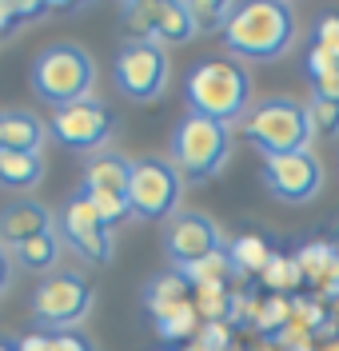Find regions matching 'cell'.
<instances>
[{
  "label": "cell",
  "instance_id": "cell-5",
  "mask_svg": "<svg viewBox=\"0 0 339 351\" xmlns=\"http://www.w3.org/2000/svg\"><path fill=\"white\" fill-rule=\"evenodd\" d=\"M231 160V128L220 120H208L188 112L172 136V164L188 180H212Z\"/></svg>",
  "mask_w": 339,
  "mask_h": 351
},
{
  "label": "cell",
  "instance_id": "cell-16",
  "mask_svg": "<svg viewBox=\"0 0 339 351\" xmlns=\"http://www.w3.org/2000/svg\"><path fill=\"white\" fill-rule=\"evenodd\" d=\"M200 36L196 16H192V4L188 0H160V16H156V36L152 40L172 48V44H188Z\"/></svg>",
  "mask_w": 339,
  "mask_h": 351
},
{
  "label": "cell",
  "instance_id": "cell-11",
  "mask_svg": "<svg viewBox=\"0 0 339 351\" xmlns=\"http://www.w3.org/2000/svg\"><path fill=\"white\" fill-rule=\"evenodd\" d=\"M220 247H227L224 232H220L216 219H208L203 212L172 216L168 228H164V252H168V260L176 263V271L200 263L203 256H212V252H220Z\"/></svg>",
  "mask_w": 339,
  "mask_h": 351
},
{
  "label": "cell",
  "instance_id": "cell-9",
  "mask_svg": "<svg viewBox=\"0 0 339 351\" xmlns=\"http://www.w3.org/2000/svg\"><path fill=\"white\" fill-rule=\"evenodd\" d=\"M60 240L88 263H108L112 260V228L100 219L96 204L88 199V192H72L60 208Z\"/></svg>",
  "mask_w": 339,
  "mask_h": 351
},
{
  "label": "cell",
  "instance_id": "cell-22",
  "mask_svg": "<svg viewBox=\"0 0 339 351\" xmlns=\"http://www.w3.org/2000/svg\"><path fill=\"white\" fill-rule=\"evenodd\" d=\"M16 260H21V267H28V271H48V267H56V263H60V232H45V236L24 240L21 247H16Z\"/></svg>",
  "mask_w": 339,
  "mask_h": 351
},
{
  "label": "cell",
  "instance_id": "cell-39",
  "mask_svg": "<svg viewBox=\"0 0 339 351\" xmlns=\"http://www.w3.org/2000/svg\"><path fill=\"white\" fill-rule=\"evenodd\" d=\"M8 284H12V256H8V247L0 243V291Z\"/></svg>",
  "mask_w": 339,
  "mask_h": 351
},
{
  "label": "cell",
  "instance_id": "cell-21",
  "mask_svg": "<svg viewBox=\"0 0 339 351\" xmlns=\"http://www.w3.org/2000/svg\"><path fill=\"white\" fill-rule=\"evenodd\" d=\"M188 280H184L180 271H172V276H156L152 280V287H148V295H144V304H148V311H152V319H164L172 307L188 304Z\"/></svg>",
  "mask_w": 339,
  "mask_h": 351
},
{
  "label": "cell",
  "instance_id": "cell-26",
  "mask_svg": "<svg viewBox=\"0 0 339 351\" xmlns=\"http://www.w3.org/2000/svg\"><path fill=\"white\" fill-rule=\"evenodd\" d=\"M292 319L312 335H327L331 331V311L319 295H292Z\"/></svg>",
  "mask_w": 339,
  "mask_h": 351
},
{
  "label": "cell",
  "instance_id": "cell-14",
  "mask_svg": "<svg viewBox=\"0 0 339 351\" xmlns=\"http://www.w3.org/2000/svg\"><path fill=\"white\" fill-rule=\"evenodd\" d=\"M45 136H48V124L36 112H24V108L0 112V148H8V152H40Z\"/></svg>",
  "mask_w": 339,
  "mask_h": 351
},
{
  "label": "cell",
  "instance_id": "cell-19",
  "mask_svg": "<svg viewBox=\"0 0 339 351\" xmlns=\"http://www.w3.org/2000/svg\"><path fill=\"white\" fill-rule=\"evenodd\" d=\"M295 263H299V271H303V284L319 287L339 267V247L327 243V240H312V243H303V247L295 252Z\"/></svg>",
  "mask_w": 339,
  "mask_h": 351
},
{
  "label": "cell",
  "instance_id": "cell-29",
  "mask_svg": "<svg viewBox=\"0 0 339 351\" xmlns=\"http://www.w3.org/2000/svg\"><path fill=\"white\" fill-rule=\"evenodd\" d=\"M188 4H192V16H196L200 32H224L227 16L236 12V4H224V0H188Z\"/></svg>",
  "mask_w": 339,
  "mask_h": 351
},
{
  "label": "cell",
  "instance_id": "cell-30",
  "mask_svg": "<svg viewBox=\"0 0 339 351\" xmlns=\"http://www.w3.org/2000/svg\"><path fill=\"white\" fill-rule=\"evenodd\" d=\"M312 48L319 52H327V56H336L339 60V8L336 12H323L312 28Z\"/></svg>",
  "mask_w": 339,
  "mask_h": 351
},
{
  "label": "cell",
  "instance_id": "cell-28",
  "mask_svg": "<svg viewBox=\"0 0 339 351\" xmlns=\"http://www.w3.org/2000/svg\"><path fill=\"white\" fill-rule=\"evenodd\" d=\"M192 304H196L203 324H227V315H231V287H203V291L192 295Z\"/></svg>",
  "mask_w": 339,
  "mask_h": 351
},
{
  "label": "cell",
  "instance_id": "cell-20",
  "mask_svg": "<svg viewBox=\"0 0 339 351\" xmlns=\"http://www.w3.org/2000/svg\"><path fill=\"white\" fill-rule=\"evenodd\" d=\"M227 252H231V263H236V271H240V276H264V267H268L271 256H275V252H271V243L264 240L260 232H244V236L231 243Z\"/></svg>",
  "mask_w": 339,
  "mask_h": 351
},
{
  "label": "cell",
  "instance_id": "cell-42",
  "mask_svg": "<svg viewBox=\"0 0 339 351\" xmlns=\"http://www.w3.org/2000/svg\"><path fill=\"white\" fill-rule=\"evenodd\" d=\"M292 351H319L316 343H303V348H292Z\"/></svg>",
  "mask_w": 339,
  "mask_h": 351
},
{
  "label": "cell",
  "instance_id": "cell-2",
  "mask_svg": "<svg viewBox=\"0 0 339 351\" xmlns=\"http://www.w3.org/2000/svg\"><path fill=\"white\" fill-rule=\"evenodd\" d=\"M184 100L196 116L220 120L231 128V120H244L251 108V76L240 60L212 56L188 68L184 76Z\"/></svg>",
  "mask_w": 339,
  "mask_h": 351
},
{
  "label": "cell",
  "instance_id": "cell-18",
  "mask_svg": "<svg viewBox=\"0 0 339 351\" xmlns=\"http://www.w3.org/2000/svg\"><path fill=\"white\" fill-rule=\"evenodd\" d=\"M180 276L188 280V287H192V291H203V287H231V280H236L240 271H236V263H231V252H227V247H220V252L203 256L200 263L184 267Z\"/></svg>",
  "mask_w": 339,
  "mask_h": 351
},
{
  "label": "cell",
  "instance_id": "cell-12",
  "mask_svg": "<svg viewBox=\"0 0 339 351\" xmlns=\"http://www.w3.org/2000/svg\"><path fill=\"white\" fill-rule=\"evenodd\" d=\"M48 132H52L64 148H72V152H96V148H104L108 136H112V116H108V108H104L100 100H84V104L52 112Z\"/></svg>",
  "mask_w": 339,
  "mask_h": 351
},
{
  "label": "cell",
  "instance_id": "cell-27",
  "mask_svg": "<svg viewBox=\"0 0 339 351\" xmlns=\"http://www.w3.org/2000/svg\"><path fill=\"white\" fill-rule=\"evenodd\" d=\"M120 16L128 24V32H132V40H152L156 36V16H160V0H132V4H124L120 8Z\"/></svg>",
  "mask_w": 339,
  "mask_h": 351
},
{
  "label": "cell",
  "instance_id": "cell-33",
  "mask_svg": "<svg viewBox=\"0 0 339 351\" xmlns=\"http://www.w3.org/2000/svg\"><path fill=\"white\" fill-rule=\"evenodd\" d=\"M200 351H231V324H203Z\"/></svg>",
  "mask_w": 339,
  "mask_h": 351
},
{
  "label": "cell",
  "instance_id": "cell-8",
  "mask_svg": "<svg viewBox=\"0 0 339 351\" xmlns=\"http://www.w3.org/2000/svg\"><path fill=\"white\" fill-rule=\"evenodd\" d=\"M168 48L156 40H128L116 52V88L136 104L160 100L168 88Z\"/></svg>",
  "mask_w": 339,
  "mask_h": 351
},
{
  "label": "cell",
  "instance_id": "cell-43",
  "mask_svg": "<svg viewBox=\"0 0 339 351\" xmlns=\"http://www.w3.org/2000/svg\"><path fill=\"white\" fill-rule=\"evenodd\" d=\"M0 351H16V348H12V343H0Z\"/></svg>",
  "mask_w": 339,
  "mask_h": 351
},
{
  "label": "cell",
  "instance_id": "cell-3",
  "mask_svg": "<svg viewBox=\"0 0 339 351\" xmlns=\"http://www.w3.org/2000/svg\"><path fill=\"white\" fill-rule=\"evenodd\" d=\"M28 80H32V92L45 100L48 108L60 112V108L92 100L96 60L88 56V48H80V44H72V40H56L32 60Z\"/></svg>",
  "mask_w": 339,
  "mask_h": 351
},
{
  "label": "cell",
  "instance_id": "cell-32",
  "mask_svg": "<svg viewBox=\"0 0 339 351\" xmlns=\"http://www.w3.org/2000/svg\"><path fill=\"white\" fill-rule=\"evenodd\" d=\"M88 199L96 204V212H100V219L108 223V228H116L124 216H132V208H128V199L124 196H108V192H88Z\"/></svg>",
  "mask_w": 339,
  "mask_h": 351
},
{
  "label": "cell",
  "instance_id": "cell-10",
  "mask_svg": "<svg viewBox=\"0 0 339 351\" xmlns=\"http://www.w3.org/2000/svg\"><path fill=\"white\" fill-rule=\"evenodd\" d=\"M264 188L279 204H307L323 188V164L312 148L288 156H268L264 160Z\"/></svg>",
  "mask_w": 339,
  "mask_h": 351
},
{
  "label": "cell",
  "instance_id": "cell-17",
  "mask_svg": "<svg viewBox=\"0 0 339 351\" xmlns=\"http://www.w3.org/2000/svg\"><path fill=\"white\" fill-rule=\"evenodd\" d=\"M45 180V156L40 152H8L0 148V188L32 192Z\"/></svg>",
  "mask_w": 339,
  "mask_h": 351
},
{
  "label": "cell",
  "instance_id": "cell-38",
  "mask_svg": "<svg viewBox=\"0 0 339 351\" xmlns=\"http://www.w3.org/2000/svg\"><path fill=\"white\" fill-rule=\"evenodd\" d=\"M12 24H21V16H16V4H12V0H0V36H4Z\"/></svg>",
  "mask_w": 339,
  "mask_h": 351
},
{
  "label": "cell",
  "instance_id": "cell-37",
  "mask_svg": "<svg viewBox=\"0 0 339 351\" xmlns=\"http://www.w3.org/2000/svg\"><path fill=\"white\" fill-rule=\"evenodd\" d=\"M48 348H52L48 331H28L24 339H16V351H48Z\"/></svg>",
  "mask_w": 339,
  "mask_h": 351
},
{
  "label": "cell",
  "instance_id": "cell-23",
  "mask_svg": "<svg viewBox=\"0 0 339 351\" xmlns=\"http://www.w3.org/2000/svg\"><path fill=\"white\" fill-rule=\"evenodd\" d=\"M260 284L268 287V295H288V291H295V287L303 284V271H299L295 256L275 252V256H271V263L264 267V276H260Z\"/></svg>",
  "mask_w": 339,
  "mask_h": 351
},
{
  "label": "cell",
  "instance_id": "cell-6",
  "mask_svg": "<svg viewBox=\"0 0 339 351\" xmlns=\"http://www.w3.org/2000/svg\"><path fill=\"white\" fill-rule=\"evenodd\" d=\"M96 304V287L88 276L80 271H56L36 284L32 291V319L45 331H68L72 324H80Z\"/></svg>",
  "mask_w": 339,
  "mask_h": 351
},
{
  "label": "cell",
  "instance_id": "cell-36",
  "mask_svg": "<svg viewBox=\"0 0 339 351\" xmlns=\"http://www.w3.org/2000/svg\"><path fill=\"white\" fill-rule=\"evenodd\" d=\"M316 96H319V100H331V104H339V68L316 80Z\"/></svg>",
  "mask_w": 339,
  "mask_h": 351
},
{
  "label": "cell",
  "instance_id": "cell-34",
  "mask_svg": "<svg viewBox=\"0 0 339 351\" xmlns=\"http://www.w3.org/2000/svg\"><path fill=\"white\" fill-rule=\"evenodd\" d=\"M336 68H339L336 56H327V52H319V48H307V72H312V80L327 76V72H336Z\"/></svg>",
  "mask_w": 339,
  "mask_h": 351
},
{
  "label": "cell",
  "instance_id": "cell-40",
  "mask_svg": "<svg viewBox=\"0 0 339 351\" xmlns=\"http://www.w3.org/2000/svg\"><path fill=\"white\" fill-rule=\"evenodd\" d=\"M40 12H48V4H16V16H40Z\"/></svg>",
  "mask_w": 339,
  "mask_h": 351
},
{
  "label": "cell",
  "instance_id": "cell-7",
  "mask_svg": "<svg viewBox=\"0 0 339 351\" xmlns=\"http://www.w3.org/2000/svg\"><path fill=\"white\" fill-rule=\"evenodd\" d=\"M184 196V176L172 160L144 156L132 160V184H128V208L140 219H172Z\"/></svg>",
  "mask_w": 339,
  "mask_h": 351
},
{
  "label": "cell",
  "instance_id": "cell-1",
  "mask_svg": "<svg viewBox=\"0 0 339 351\" xmlns=\"http://www.w3.org/2000/svg\"><path fill=\"white\" fill-rule=\"evenodd\" d=\"M295 8L284 0H248L236 4L224 24V48L244 60H279L295 44Z\"/></svg>",
  "mask_w": 339,
  "mask_h": 351
},
{
  "label": "cell",
  "instance_id": "cell-31",
  "mask_svg": "<svg viewBox=\"0 0 339 351\" xmlns=\"http://www.w3.org/2000/svg\"><path fill=\"white\" fill-rule=\"evenodd\" d=\"M307 116H312V128H316V136H336V132H339V104H331V100H319V96H312Z\"/></svg>",
  "mask_w": 339,
  "mask_h": 351
},
{
  "label": "cell",
  "instance_id": "cell-4",
  "mask_svg": "<svg viewBox=\"0 0 339 351\" xmlns=\"http://www.w3.org/2000/svg\"><path fill=\"white\" fill-rule=\"evenodd\" d=\"M312 136H316L312 116L292 96H271V100L255 104L244 116V140L251 148H260L264 160L268 156H288V152H307Z\"/></svg>",
  "mask_w": 339,
  "mask_h": 351
},
{
  "label": "cell",
  "instance_id": "cell-25",
  "mask_svg": "<svg viewBox=\"0 0 339 351\" xmlns=\"http://www.w3.org/2000/svg\"><path fill=\"white\" fill-rule=\"evenodd\" d=\"M156 331L164 343H180V339H192V335H200V311L196 304L188 300V304L172 307L164 319H156Z\"/></svg>",
  "mask_w": 339,
  "mask_h": 351
},
{
  "label": "cell",
  "instance_id": "cell-41",
  "mask_svg": "<svg viewBox=\"0 0 339 351\" xmlns=\"http://www.w3.org/2000/svg\"><path fill=\"white\" fill-rule=\"evenodd\" d=\"M319 351H339V335H336V339H327V343H323Z\"/></svg>",
  "mask_w": 339,
  "mask_h": 351
},
{
  "label": "cell",
  "instance_id": "cell-35",
  "mask_svg": "<svg viewBox=\"0 0 339 351\" xmlns=\"http://www.w3.org/2000/svg\"><path fill=\"white\" fill-rule=\"evenodd\" d=\"M48 351H96V348H92V339L76 335V331H60V335H52V348Z\"/></svg>",
  "mask_w": 339,
  "mask_h": 351
},
{
  "label": "cell",
  "instance_id": "cell-13",
  "mask_svg": "<svg viewBox=\"0 0 339 351\" xmlns=\"http://www.w3.org/2000/svg\"><path fill=\"white\" fill-rule=\"evenodd\" d=\"M45 232H56V219L40 199H16V204L0 208V243L21 247L24 240L45 236Z\"/></svg>",
  "mask_w": 339,
  "mask_h": 351
},
{
  "label": "cell",
  "instance_id": "cell-24",
  "mask_svg": "<svg viewBox=\"0 0 339 351\" xmlns=\"http://www.w3.org/2000/svg\"><path fill=\"white\" fill-rule=\"evenodd\" d=\"M288 324H292V300L288 295H260V311H255L251 328L260 331L264 339H275Z\"/></svg>",
  "mask_w": 339,
  "mask_h": 351
},
{
  "label": "cell",
  "instance_id": "cell-15",
  "mask_svg": "<svg viewBox=\"0 0 339 351\" xmlns=\"http://www.w3.org/2000/svg\"><path fill=\"white\" fill-rule=\"evenodd\" d=\"M128 184H132V160H124V156L100 152L84 168V192H108V196L128 199Z\"/></svg>",
  "mask_w": 339,
  "mask_h": 351
}]
</instances>
